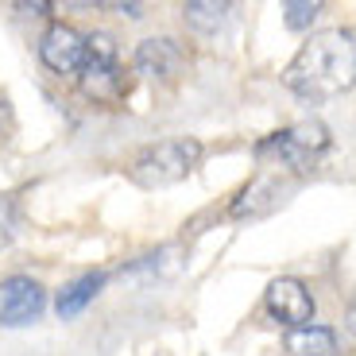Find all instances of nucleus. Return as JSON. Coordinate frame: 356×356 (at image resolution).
I'll return each instance as SVG.
<instances>
[{
  "mask_svg": "<svg viewBox=\"0 0 356 356\" xmlns=\"http://www.w3.org/2000/svg\"><path fill=\"white\" fill-rule=\"evenodd\" d=\"M286 89L302 101H330L356 86V31H318L291 58Z\"/></svg>",
  "mask_w": 356,
  "mask_h": 356,
  "instance_id": "1",
  "label": "nucleus"
},
{
  "mask_svg": "<svg viewBox=\"0 0 356 356\" xmlns=\"http://www.w3.org/2000/svg\"><path fill=\"white\" fill-rule=\"evenodd\" d=\"M202 159V143L190 140V136H178V140H159L152 143L147 152L136 155V163L128 167L136 186L143 190H159V186H175Z\"/></svg>",
  "mask_w": 356,
  "mask_h": 356,
  "instance_id": "2",
  "label": "nucleus"
},
{
  "mask_svg": "<svg viewBox=\"0 0 356 356\" xmlns=\"http://www.w3.org/2000/svg\"><path fill=\"white\" fill-rule=\"evenodd\" d=\"M325 152H330V128L321 120H298V124L256 143V159H271L275 167L298 170V175L310 170Z\"/></svg>",
  "mask_w": 356,
  "mask_h": 356,
  "instance_id": "3",
  "label": "nucleus"
},
{
  "mask_svg": "<svg viewBox=\"0 0 356 356\" xmlns=\"http://www.w3.org/2000/svg\"><path fill=\"white\" fill-rule=\"evenodd\" d=\"M47 310V291L27 275L0 279V325H31Z\"/></svg>",
  "mask_w": 356,
  "mask_h": 356,
  "instance_id": "4",
  "label": "nucleus"
},
{
  "mask_svg": "<svg viewBox=\"0 0 356 356\" xmlns=\"http://www.w3.org/2000/svg\"><path fill=\"white\" fill-rule=\"evenodd\" d=\"M264 306L271 318L291 325V330H302L314 321V294L306 291L302 279H275L264 291Z\"/></svg>",
  "mask_w": 356,
  "mask_h": 356,
  "instance_id": "5",
  "label": "nucleus"
},
{
  "mask_svg": "<svg viewBox=\"0 0 356 356\" xmlns=\"http://www.w3.org/2000/svg\"><path fill=\"white\" fill-rule=\"evenodd\" d=\"M39 58L54 74H81L86 70V35H78L70 24H51L39 39Z\"/></svg>",
  "mask_w": 356,
  "mask_h": 356,
  "instance_id": "6",
  "label": "nucleus"
},
{
  "mask_svg": "<svg viewBox=\"0 0 356 356\" xmlns=\"http://www.w3.org/2000/svg\"><path fill=\"white\" fill-rule=\"evenodd\" d=\"M132 66L136 74L167 86V81H178V74L186 66V54H182V47L175 39H143L132 54Z\"/></svg>",
  "mask_w": 356,
  "mask_h": 356,
  "instance_id": "7",
  "label": "nucleus"
},
{
  "mask_svg": "<svg viewBox=\"0 0 356 356\" xmlns=\"http://www.w3.org/2000/svg\"><path fill=\"white\" fill-rule=\"evenodd\" d=\"M279 194H283V178L279 175H259L256 182H248V186L236 194V202L229 205V217L244 221V217L267 213L271 205H279Z\"/></svg>",
  "mask_w": 356,
  "mask_h": 356,
  "instance_id": "8",
  "label": "nucleus"
},
{
  "mask_svg": "<svg viewBox=\"0 0 356 356\" xmlns=\"http://www.w3.org/2000/svg\"><path fill=\"white\" fill-rule=\"evenodd\" d=\"M105 271H86V275H78L74 283H66L63 291H58V298H54V310H58V318H78L81 310H86L93 298L101 294V286H105Z\"/></svg>",
  "mask_w": 356,
  "mask_h": 356,
  "instance_id": "9",
  "label": "nucleus"
},
{
  "mask_svg": "<svg viewBox=\"0 0 356 356\" xmlns=\"http://www.w3.org/2000/svg\"><path fill=\"white\" fill-rule=\"evenodd\" d=\"M286 353L291 356H337L341 337L330 325H302V330L286 333Z\"/></svg>",
  "mask_w": 356,
  "mask_h": 356,
  "instance_id": "10",
  "label": "nucleus"
},
{
  "mask_svg": "<svg viewBox=\"0 0 356 356\" xmlns=\"http://www.w3.org/2000/svg\"><path fill=\"white\" fill-rule=\"evenodd\" d=\"M81 93L101 105H113V101L124 97V78L116 66H86L81 70Z\"/></svg>",
  "mask_w": 356,
  "mask_h": 356,
  "instance_id": "11",
  "label": "nucleus"
},
{
  "mask_svg": "<svg viewBox=\"0 0 356 356\" xmlns=\"http://www.w3.org/2000/svg\"><path fill=\"white\" fill-rule=\"evenodd\" d=\"M232 16V4H213V0H190L182 4V19L194 27L197 35H217Z\"/></svg>",
  "mask_w": 356,
  "mask_h": 356,
  "instance_id": "12",
  "label": "nucleus"
},
{
  "mask_svg": "<svg viewBox=\"0 0 356 356\" xmlns=\"http://www.w3.org/2000/svg\"><path fill=\"white\" fill-rule=\"evenodd\" d=\"M86 66H116V39L105 31L86 35Z\"/></svg>",
  "mask_w": 356,
  "mask_h": 356,
  "instance_id": "13",
  "label": "nucleus"
},
{
  "mask_svg": "<svg viewBox=\"0 0 356 356\" xmlns=\"http://www.w3.org/2000/svg\"><path fill=\"white\" fill-rule=\"evenodd\" d=\"M321 8H325V4H318V0H314V4H306V0H286L283 4V24L291 27V31H306V27L321 16Z\"/></svg>",
  "mask_w": 356,
  "mask_h": 356,
  "instance_id": "14",
  "label": "nucleus"
},
{
  "mask_svg": "<svg viewBox=\"0 0 356 356\" xmlns=\"http://www.w3.org/2000/svg\"><path fill=\"white\" fill-rule=\"evenodd\" d=\"M19 229V205L16 197H0V248H8Z\"/></svg>",
  "mask_w": 356,
  "mask_h": 356,
  "instance_id": "15",
  "label": "nucleus"
}]
</instances>
